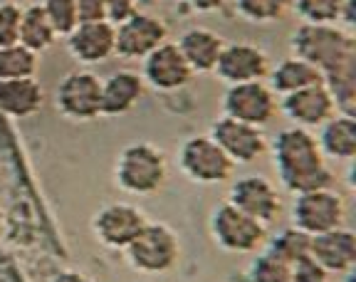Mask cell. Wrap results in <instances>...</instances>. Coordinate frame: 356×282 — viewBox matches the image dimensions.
<instances>
[{
  "label": "cell",
  "instance_id": "16",
  "mask_svg": "<svg viewBox=\"0 0 356 282\" xmlns=\"http://www.w3.org/2000/svg\"><path fill=\"white\" fill-rule=\"evenodd\" d=\"M280 109L284 111L289 122H295L302 129L322 127L337 114V104H334V97L327 84H314V87L300 89V92L284 94L280 100Z\"/></svg>",
  "mask_w": 356,
  "mask_h": 282
},
{
  "label": "cell",
  "instance_id": "18",
  "mask_svg": "<svg viewBox=\"0 0 356 282\" xmlns=\"http://www.w3.org/2000/svg\"><path fill=\"white\" fill-rule=\"evenodd\" d=\"M67 50L82 65H99L114 55V25L104 22H79L67 35Z\"/></svg>",
  "mask_w": 356,
  "mask_h": 282
},
{
  "label": "cell",
  "instance_id": "7",
  "mask_svg": "<svg viewBox=\"0 0 356 282\" xmlns=\"http://www.w3.org/2000/svg\"><path fill=\"white\" fill-rule=\"evenodd\" d=\"M344 221L346 201L334 188H317V191L297 194L295 205H292V223L307 235H319V233L341 228Z\"/></svg>",
  "mask_w": 356,
  "mask_h": 282
},
{
  "label": "cell",
  "instance_id": "1",
  "mask_svg": "<svg viewBox=\"0 0 356 282\" xmlns=\"http://www.w3.org/2000/svg\"><path fill=\"white\" fill-rule=\"evenodd\" d=\"M273 159L280 181L289 194L332 188L334 173L329 171L317 136H312L309 129L292 127L280 132L273 141Z\"/></svg>",
  "mask_w": 356,
  "mask_h": 282
},
{
  "label": "cell",
  "instance_id": "9",
  "mask_svg": "<svg viewBox=\"0 0 356 282\" xmlns=\"http://www.w3.org/2000/svg\"><path fill=\"white\" fill-rule=\"evenodd\" d=\"M55 107L72 122H92L102 116V79L92 72L65 75L55 89Z\"/></svg>",
  "mask_w": 356,
  "mask_h": 282
},
{
  "label": "cell",
  "instance_id": "20",
  "mask_svg": "<svg viewBox=\"0 0 356 282\" xmlns=\"http://www.w3.org/2000/svg\"><path fill=\"white\" fill-rule=\"evenodd\" d=\"M44 104V92L35 77L0 79V114L8 119H28Z\"/></svg>",
  "mask_w": 356,
  "mask_h": 282
},
{
  "label": "cell",
  "instance_id": "6",
  "mask_svg": "<svg viewBox=\"0 0 356 282\" xmlns=\"http://www.w3.org/2000/svg\"><path fill=\"white\" fill-rule=\"evenodd\" d=\"M178 166L193 183L213 186L230 181L235 164L211 136H191L178 149Z\"/></svg>",
  "mask_w": 356,
  "mask_h": 282
},
{
  "label": "cell",
  "instance_id": "34",
  "mask_svg": "<svg viewBox=\"0 0 356 282\" xmlns=\"http://www.w3.org/2000/svg\"><path fill=\"white\" fill-rule=\"evenodd\" d=\"M106 3V20L111 25H119L127 17H131L136 13V0H104Z\"/></svg>",
  "mask_w": 356,
  "mask_h": 282
},
{
  "label": "cell",
  "instance_id": "29",
  "mask_svg": "<svg viewBox=\"0 0 356 282\" xmlns=\"http://www.w3.org/2000/svg\"><path fill=\"white\" fill-rule=\"evenodd\" d=\"M40 6H42L44 15L50 20L57 38H67V35L79 25L77 3H74V0H42Z\"/></svg>",
  "mask_w": 356,
  "mask_h": 282
},
{
  "label": "cell",
  "instance_id": "28",
  "mask_svg": "<svg viewBox=\"0 0 356 282\" xmlns=\"http://www.w3.org/2000/svg\"><path fill=\"white\" fill-rule=\"evenodd\" d=\"M292 6V0H235V10L248 22H275L284 15Z\"/></svg>",
  "mask_w": 356,
  "mask_h": 282
},
{
  "label": "cell",
  "instance_id": "19",
  "mask_svg": "<svg viewBox=\"0 0 356 282\" xmlns=\"http://www.w3.org/2000/svg\"><path fill=\"white\" fill-rule=\"evenodd\" d=\"M144 97V77L131 70H119L102 79V114L124 116Z\"/></svg>",
  "mask_w": 356,
  "mask_h": 282
},
{
  "label": "cell",
  "instance_id": "33",
  "mask_svg": "<svg viewBox=\"0 0 356 282\" xmlns=\"http://www.w3.org/2000/svg\"><path fill=\"white\" fill-rule=\"evenodd\" d=\"M74 3H77V20L79 22H104L106 20L104 0H74Z\"/></svg>",
  "mask_w": 356,
  "mask_h": 282
},
{
  "label": "cell",
  "instance_id": "24",
  "mask_svg": "<svg viewBox=\"0 0 356 282\" xmlns=\"http://www.w3.org/2000/svg\"><path fill=\"white\" fill-rule=\"evenodd\" d=\"M55 40H57V35H55V30H52L50 20H47V15H44L40 3L22 8L20 38H17V42H20L22 47H28L35 55H42V52H47L52 45H55Z\"/></svg>",
  "mask_w": 356,
  "mask_h": 282
},
{
  "label": "cell",
  "instance_id": "4",
  "mask_svg": "<svg viewBox=\"0 0 356 282\" xmlns=\"http://www.w3.org/2000/svg\"><path fill=\"white\" fill-rule=\"evenodd\" d=\"M129 265L141 275H163L173 270L181 258L176 233L163 223H146L144 230L124 248Z\"/></svg>",
  "mask_w": 356,
  "mask_h": 282
},
{
  "label": "cell",
  "instance_id": "8",
  "mask_svg": "<svg viewBox=\"0 0 356 282\" xmlns=\"http://www.w3.org/2000/svg\"><path fill=\"white\" fill-rule=\"evenodd\" d=\"M280 111V97L270 89L267 82H243L230 84L222 97V116L238 119V122L252 124V127H267Z\"/></svg>",
  "mask_w": 356,
  "mask_h": 282
},
{
  "label": "cell",
  "instance_id": "26",
  "mask_svg": "<svg viewBox=\"0 0 356 282\" xmlns=\"http://www.w3.org/2000/svg\"><path fill=\"white\" fill-rule=\"evenodd\" d=\"M309 240H312V235H307L300 228H295V226L284 228L280 235H275L273 240H267L265 253L275 255L277 260L287 263V265H295L297 260H302V258L309 255Z\"/></svg>",
  "mask_w": 356,
  "mask_h": 282
},
{
  "label": "cell",
  "instance_id": "2",
  "mask_svg": "<svg viewBox=\"0 0 356 282\" xmlns=\"http://www.w3.org/2000/svg\"><path fill=\"white\" fill-rule=\"evenodd\" d=\"M289 47L295 57L322 70L324 77L356 65V40L339 25L302 22L289 38Z\"/></svg>",
  "mask_w": 356,
  "mask_h": 282
},
{
  "label": "cell",
  "instance_id": "17",
  "mask_svg": "<svg viewBox=\"0 0 356 282\" xmlns=\"http://www.w3.org/2000/svg\"><path fill=\"white\" fill-rule=\"evenodd\" d=\"M309 258L332 272H351L356 263V235L349 228H334V230L312 235Z\"/></svg>",
  "mask_w": 356,
  "mask_h": 282
},
{
  "label": "cell",
  "instance_id": "3",
  "mask_svg": "<svg viewBox=\"0 0 356 282\" xmlns=\"http://www.w3.org/2000/svg\"><path fill=\"white\" fill-rule=\"evenodd\" d=\"M168 178V161L163 151L146 141H136L122 149L114 166V183L124 194L151 196L159 194Z\"/></svg>",
  "mask_w": 356,
  "mask_h": 282
},
{
  "label": "cell",
  "instance_id": "32",
  "mask_svg": "<svg viewBox=\"0 0 356 282\" xmlns=\"http://www.w3.org/2000/svg\"><path fill=\"white\" fill-rule=\"evenodd\" d=\"M292 282H329V272L307 255L292 265Z\"/></svg>",
  "mask_w": 356,
  "mask_h": 282
},
{
  "label": "cell",
  "instance_id": "10",
  "mask_svg": "<svg viewBox=\"0 0 356 282\" xmlns=\"http://www.w3.org/2000/svg\"><path fill=\"white\" fill-rule=\"evenodd\" d=\"M166 40L168 28L161 17L136 10L131 17L114 25V55L124 60H144Z\"/></svg>",
  "mask_w": 356,
  "mask_h": 282
},
{
  "label": "cell",
  "instance_id": "30",
  "mask_svg": "<svg viewBox=\"0 0 356 282\" xmlns=\"http://www.w3.org/2000/svg\"><path fill=\"white\" fill-rule=\"evenodd\" d=\"M248 280L250 282H292V265L277 260L275 255L262 253L257 255L252 265L248 267Z\"/></svg>",
  "mask_w": 356,
  "mask_h": 282
},
{
  "label": "cell",
  "instance_id": "21",
  "mask_svg": "<svg viewBox=\"0 0 356 282\" xmlns=\"http://www.w3.org/2000/svg\"><path fill=\"white\" fill-rule=\"evenodd\" d=\"M176 45L178 50H181V55L186 57V62H188L191 72L206 75L216 70V62L220 57L222 47H225V40L218 33H213V30L191 28L181 35V40Z\"/></svg>",
  "mask_w": 356,
  "mask_h": 282
},
{
  "label": "cell",
  "instance_id": "27",
  "mask_svg": "<svg viewBox=\"0 0 356 282\" xmlns=\"http://www.w3.org/2000/svg\"><path fill=\"white\" fill-rule=\"evenodd\" d=\"M38 57L28 47L17 45H6L0 47V79H22L35 77L38 72Z\"/></svg>",
  "mask_w": 356,
  "mask_h": 282
},
{
  "label": "cell",
  "instance_id": "11",
  "mask_svg": "<svg viewBox=\"0 0 356 282\" xmlns=\"http://www.w3.org/2000/svg\"><path fill=\"white\" fill-rule=\"evenodd\" d=\"M208 136L225 151V156L233 164H252L262 159L267 151V136L260 127L238 122L230 116H220L218 122H213Z\"/></svg>",
  "mask_w": 356,
  "mask_h": 282
},
{
  "label": "cell",
  "instance_id": "22",
  "mask_svg": "<svg viewBox=\"0 0 356 282\" xmlns=\"http://www.w3.org/2000/svg\"><path fill=\"white\" fill-rule=\"evenodd\" d=\"M270 89H273L277 97L284 94L300 92V89L314 87V84H324V75L322 70H317L309 62L300 60V57H284L277 62L275 70H270Z\"/></svg>",
  "mask_w": 356,
  "mask_h": 282
},
{
  "label": "cell",
  "instance_id": "36",
  "mask_svg": "<svg viewBox=\"0 0 356 282\" xmlns=\"http://www.w3.org/2000/svg\"><path fill=\"white\" fill-rule=\"evenodd\" d=\"M50 282H95V280H92V277H87L84 272H79V270H62V272H57Z\"/></svg>",
  "mask_w": 356,
  "mask_h": 282
},
{
  "label": "cell",
  "instance_id": "31",
  "mask_svg": "<svg viewBox=\"0 0 356 282\" xmlns=\"http://www.w3.org/2000/svg\"><path fill=\"white\" fill-rule=\"evenodd\" d=\"M20 20H22L20 6H15V3H0V47L17 45V38H20Z\"/></svg>",
  "mask_w": 356,
  "mask_h": 282
},
{
  "label": "cell",
  "instance_id": "12",
  "mask_svg": "<svg viewBox=\"0 0 356 282\" xmlns=\"http://www.w3.org/2000/svg\"><path fill=\"white\" fill-rule=\"evenodd\" d=\"M146 216L136 205L111 203L97 210L92 218V233L104 248L124 250L146 226Z\"/></svg>",
  "mask_w": 356,
  "mask_h": 282
},
{
  "label": "cell",
  "instance_id": "35",
  "mask_svg": "<svg viewBox=\"0 0 356 282\" xmlns=\"http://www.w3.org/2000/svg\"><path fill=\"white\" fill-rule=\"evenodd\" d=\"M186 3L198 13H216V10H222V6H225L228 0H186Z\"/></svg>",
  "mask_w": 356,
  "mask_h": 282
},
{
  "label": "cell",
  "instance_id": "37",
  "mask_svg": "<svg viewBox=\"0 0 356 282\" xmlns=\"http://www.w3.org/2000/svg\"><path fill=\"white\" fill-rule=\"evenodd\" d=\"M0 233H3V216H0Z\"/></svg>",
  "mask_w": 356,
  "mask_h": 282
},
{
  "label": "cell",
  "instance_id": "23",
  "mask_svg": "<svg viewBox=\"0 0 356 282\" xmlns=\"http://www.w3.org/2000/svg\"><path fill=\"white\" fill-rule=\"evenodd\" d=\"M324 159L351 161L356 156V119L346 114H334L329 122L322 124L317 139Z\"/></svg>",
  "mask_w": 356,
  "mask_h": 282
},
{
  "label": "cell",
  "instance_id": "5",
  "mask_svg": "<svg viewBox=\"0 0 356 282\" xmlns=\"http://www.w3.org/2000/svg\"><path fill=\"white\" fill-rule=\"evenodd\" d=\"M211 235L222 250L248 255L257 253L267 243V226H262L260 221L250 218L225 201L213 210Z\"/></svg>",
  "mask_w": 356,
  "mask_h": 282
},
{
  "label": "cell",
  "instance_id": "13",
  "mask_svg": "<svg viewBox=\"0 0 356 282\" xmlns=\"http://www.w3.org/2000/svg\"><path fill=\"white\" fill-rule=\"evenodd\" d=\"M213 72L228 87L243 82H260L270 72V60H267V52L257 45L225 42Z\"/></svg>",
  "mask_w": 356,
  "mask_h": 282
},
{
  "label": "cell",
  "instance_id": "25",
  "mask_svg": "<svg viewBox=\"0 0 356 282\" xmlns=\"http://www.w3.org/2000/svg\"><path fill=\"white\" fill-rule=\"evenodd\" d=\"M354 3L356 0H292L297 15L317 25H354Z\"/></svg>",
  "mask_w": 356,
  "mask_h": 282
},
{
  "label": "cell",
  "instance_id": "14",
  "mask_svg": "<svg viewBox=\"0 0 356 282\" xmlns=\"http://www.w3.org/2000/svg\"><path fill=\"white\" fill-rule=\"evenodd\" d=\"M228 203L243 210V213H248L250 218H255V221H260L262 226L273 223L280 216V210H282L277 188L265 176H243L238 181H233Z\"/></svg>",
  "mask_w": 356,
  "mask_h": 282
},
{
  "label": "cell",
  "instance_id": "15",
  "mask_svg": "<svg viewBox=\"0 0 356 282\" xmlns=\"http://www.w3.org/2000/svg\"><path fill=\"white\" fill-rule=\"evenodd\" d=\"M144 84H151L159 92H176V89L186 87L193 77L188 62L181 55L176 42H163L159 45L151 55L144 57Z\"/></svg>",
  "mask_w": 356,
  "mask_h": 282
}]
</instances>
